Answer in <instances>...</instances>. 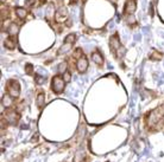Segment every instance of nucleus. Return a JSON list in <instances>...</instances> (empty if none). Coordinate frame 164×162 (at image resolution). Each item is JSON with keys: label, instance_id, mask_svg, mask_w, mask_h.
Segmentation results:
<instances>
[{"label": "nucleus", "instance_id": "obj_22", "mask_svg": "<svg viewBox=\"0 0 164 162\" xmlns=\"http://www.w3.org/2000/svg\"><path fill=\"white\" fill-rule=\"evenodd\" d=\"M25 72H26L29 76H31L32 73H33V65L27 63V64L25 65Z\"/></svg>", "mask_w": 164, "mask_h": 162}, {"label": "nucleus", "instance_id": "obj_8", "mask_svg": "<svg viewBox=\"0 0 164 162\" xmlns=\"http://www.w3.org/2000/svg\"><path fill=\"white\" fill-rule=\"evenodd\" d=\"M56 22L57 23H61V22H65L68 18V11H67V8L64 7V6H60L58 10L56 11Z\"/></svg>", "mask_w": 164, "mask_h": 162}, {"label": "nucleus", "instance_id": "obj_20", "mask_svg": "<svg viewBox=\"0 0 164 162\" xmlns=\"http://www.w3.org/2000/svg\"><path fill=\"white\" fill-rule=\"evenodd\" d=\"M8 16H10V10L7 7H1V20L2 22L7 20Z\"/></svg>", "mask_w": 164, "mask_h": 162}, {"label": "nucleus", "instance_id": "obj_7", "mask_svg": "<svg viewBox=\"0 0 164 162\" xmlns=\"http://www.w3.org/2000/svg\"><path fill=\"white\" fill-rule=\"evenodd\" d=\"M76 69H78V73H85L88 69V59L86 56L80 57L76 61Z\"/></svg>", "mask_w": 164, "mask_h": 162}, {"label": "nucleus", "instance_id": "obj_2", "mask_svg": "<svg viewBox=\"0 0 164 162\" xmlns=\"http://www.w3.org/2000/svg\"><path fill=\"white\" fill-rule=\"evenodd\" d=\"M109 47H111L112 53L114 54L117 58H123V56L125 53V49H124V46H121V44H120L118 33H114L109 38Z\"/></svg>", "mask_w": 164, "mask_h": 162}, {"label": "nucleus", "instance_id": "obj_3", "mask_svg": "<svg viewBox=\"0 0 164 162\" xmlns=\"http://www.w3.org/2000/svg\"><path fill=\"white\" fill-rule=\"evenodd\" d=\"M6 91L13 98H18L20 95V84L17 79H10L6 83Z\"/></svg>", "mask_w": 164, "mask_h": 162}, {"label": "nucleus", "instance_id": "obj_12", "mask_svg": "<svg viewBox=\"0 0 164 162\" xmlns=\"http://www.w3.org/2000/svg\"><path fill=\"white\" fill-rule=\"evenodd\" d=\"M36 103H37V107L38 109H42L44 107V103H45V93L44 91H38L37 93V98H36Z\"/></svg>", "mask_w": 164, "mask_h": 162}, {"label": "nucleus", "instance_id": "obj_29", "mask_svg": "<svg viewBox=\"0 0 164 162\" xmlns=\"http://www.w3.org/2000/svg\"><path fill=\"white\" fill-rule=\"evenodd\" d=\"M111 1H112L113 4H116V1H117V0H111Z\"/></svg>", "mask_w": 164, "mask_h": 162}, {"label": "nucleus", "instance_id": "obj_6", "mask_svg": "<svg viewBox=\"0 0 164 162\" xmlns=\"http://www.w3.org/2000/svg\"><path fill=\"white\" fill-rule=\"evenodd\" d=\"M137 10V2L136 0H126L125 2V8H124V14L126 17L132 16L133 13Z\"/></svg>", "mask_w": 164, "mask_h": 162}, {"label": "nucleus", "instance_id": "obj_9", "mask_svg": "<svg viewBox=\"0 0 164 162\" xmlns=\"http://www.w3.org/2000/svg\"><path fill=\"white\" fill-rule=\"evenodd\" d=\"M4 46L8 49V50H15L17 46L16 36H8L7 38L4 40Z\"/></svg>", "mask_w": 164, "mask_h": 162}, {"label": "nucleus", "instance_id": "obj_10", "mask_svg": "<svg viewBox=\"0 0 164 162\" xmlns=\"http://www.w3.org/2000/svg\"><path fill=\"white\" fill-rule=\"evenodd\" d=\"M90 57H92V61H93L96 65H99V66H102V65H103V57H102V54L99 52V50L92 52Z\"/></svg>", "mask_w": 164, "mask_h": 162}, {"label": "nucleus", "instance_id": "obj_19", "mask_svg": "<svg viewBox=\"0 0 164 162\" xmlns=\"http://www.w3.org/2000/svg\"><path fill=\"white\" fill-rule=\"evenodd\" d=\"M45 79H47L45 76H40L39 73H36V75H35V82H36V84L42 85L45 82Z\"/></svg>", "mask_w": 164, "mask_h": 162}, {"label": "nucleus", "instance_id": "obj_11", "mask_svg": "<svg viewBox=\"0 0 164 162\" xmlns=\"http://www.w3.org/2000/svg\"><path fill=\"white\" fill-rule=\"evenodd\" d=\"M5 31H7L10 36H16L17 37V34H18V32H19V26H18L16 23H11L8 26H6Z\"/></svg>", "mask_w": 164, "mask_h": 162}, {"label": "nucleus", "instance_id": "obj_17", "mask_svg": "<svg viewBox=\"0 0 164 162\" xmlns=\"http://www.w3.org/2000/svg\"><path fill=\"white\" fill-rule=\"evenodd\" d=\"M149 58H150L151 61H161V59L163 58V53L159 52V51H156V50H152V52L150 53Z\"/></svg>", "mask_w": 164, "mask_h": 162}, {"label": "nucleus", "instance_id": "obj_25", "mask_svg": "<svg viewBox=\"0 0 164 162\" xmlns=\"http://www.w3.org/2000/svg\"><path fill=\"white\" fill-rule=\"evenodd\" d=\"M63 79H64V82H65V83H67V82H70L71 73L69 72V71H67V72H64V73H63Z\"/></svg>", "mask_w": 164, "mask_h": 162}, {"label": "nucleus", "instance_id": "obj_28", "mask_svg": "<svg viewBox=\"0 0 164 162\" xmlns=\"http://www.w3.org/2000/svg\"><path fill=\"white\" fill-rule=\"evenodd\" d=\"M57 1L60 2V6H61V4H62V2H63V0H57Z\"/></svg>", "mask_w": 164, "mask_h": 162}, {"label": "nucleus", "instance_id": "obj_21", "mask_svg": "<svg viewBox=\"0 0 164 162\" xmlns=\"http://www.w3.org/2000/svg\"><path fill=\"white\" fill-rule=\"evenodd\" d=\"M64 41H67V43H70V44H74L75 41H76V34H74V33H70V34H68L65 39H64Z\"/></svg>", "mask_w": 164, "mask_h": 162}, {"label": "nucleus", "instance_id": "obj_1", "mask_svg": "<svg viewBox=\"0 0 164 162\" xmlns=\"http://www.w3.org/2000/svg\"><path fill=\"white\" fill-rule=\"evenodd\" d=\"M164 120V103H162L156 109L149 111L145 116V124L151 131L159 130L163 127Z\"/></svg>", "mask_w": 164, "mask_h": 162}, {"label": "nucleus", "instance_id": "obj_18", "mask_svg": "<svg viewBox=\"0 0 164 162\" xmlns=\"http://www.w3.org/2000/svg\"><path fill=\"white\" fill-rule=\"evenodd\" d=\"M57 70H58V72L60 73H64V72H67L68 71V63L67 62H62L58 64V68H57Z\"/></svg>", "mask_w": 164, "mask_h": 162}, {"label": "nucleus", "instance_id": "obj_24", "mask_svg": "<svg viewBox=\"0 0 164 162\" xmlns=\"http://www.w3.org/2000/svg\"><path fill=\"white\" fill-rule=\"evenodd\" d=\"M37 4V0H25V5L27 7H35Z\"/></svg>", "mask_w": 164, "mask_h": 162}, {"label": "nucleus", "instance_id": "obj_4", "mask_svg": "<svg viewBox=\"0 0 164 162\" xmlns=\"http://www.w3.org/2000/svg\"><path fill=\"white\" fill-rule=\"evenodd\" d=\"M64 88H65V82H64L63 77L58 76V75H57V76H54L53 79H51V90H53L56 95H60V93H63Z\"/></svg>", "mask_w": 164, "mask_h": 162}, {"label": "nucleus", "instance_id": "obj_16", "mask_svg": "<svg viewBox=\"0 0 164 162\" xmlns=\"http://www.w3.org/2000/svg\"><path fill=\"white\" fill-rule=\"evenodd\" d=\"M71 46H73V44H70V43H67V41H64L63 43V45L61 46V49L57 51V54H64L67 53L69 50L71 49Z\"/></svg>", "mask_w": 164, "mask_h": 162}, {"label": "nucleus", "instance_id": "obj_15", "mask_svg": "<svg viewBox=\"0 0 164 162\" xmlns=\"http://www.w3.org/2000/svg\"><path fill=\"white\" fill-rule=\"evenodd\" d=\"M13 97L12 96H10L8 93L6 95H4V97H2V100H1V103H2V105L5 107V108H10V107H12V104H13Z\"/></svg>", "mask_w": 164, "mask_h": 162}, {"label": "nucleus", "instance_id": "obj_27", "mask_svg": "<svg viewBox=\"0 0 164 162\" xmlns=\"http://www.w3.org/2000/svg\"><path fill=\"white\" fill-rule=\"evenodd\" d=\"M78 1V0H70V2L73 4V5H74V4H76Z\"/></svg>", "mask_w": 164, "mask_h": 162}, {"label": "nucleus", "instance_id": "obj_13", "mask_svg": "<svg viewBox=\"0 0 164 162\" xmlns=\"http://www.w3.org/2000/svg\"><path fill=\"white\" fill-rule=\"evenodd\" d=\"M54 16H56V12H55V5L51 2V4L48 5L47 10H45V18H47L48 20H50V19L54 18Z\"/></svg>", "mask_w": 164, "mask_h": 162}, {"label": "nucleus", "instance_id": "obj_26", "mask_svg": "<svg viewBox=\"0 0 164 162\" xmlns=\"http://www.w3.org/2000/svg\"><path fill=\"white\" fill-rule=\"evenodd\" d=\"M45 2H47V0H39V4H40V5H44Z\"/></svg>", "mask_w": 164, "mask_h": 162}, {"label": "nucleus", "instance_id": "obj_5", "mask_svg": "<svg viewBox=\"0 0 164 162\" xmlns=\"http://www.w3.org/2000/svg\"><path fill=\"white\" fill-rule=\"evenodd\" d=\"M2 118L6 121V123L7 124H13V125H16V124L18 123V121H19V118H20V115H19V113H18L17 110L7 109V110L4 113Z\"/></svg>", "mask_w": 164, "mask_h": 162}, {"label": "nucleus", "instance_id": "obj_14", "mask_svg": "<svg viewBox=\"0 0 164 162\" xmlns=\"http://www.w3.org/2000/svg\"><path fill=\"white\" fill-rule=\"evenodd\" d=\"M15 13H16V16L18 17V19H22V20H23V19H25V18L27 17L29 11L24 7H17L16 10H15Z\"/></svg>", "mask_w": 164, "mask_h": 162}, {"label": "nucleus", "instance_id": "obj_23", "mask_svg": "<svg viewBox=\"0 0 164 162\" xmlns=\"http://www.w3.org/2000/svg\"><path fill=\"white\" fill-rule=\"evenodd\" d=\"M83 54H82V49H80V47H78L75 51H74V53H73V57L75 58V59H78L80 57H82Z\"/></svg>", "mask_w": 164, "mask_h": 162}]
</instances>
